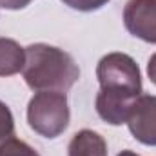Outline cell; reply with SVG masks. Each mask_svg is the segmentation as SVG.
<instances>
[{
	"instance_id": "6",
	"label": "cell",
	"mask_w": 156,
	"mask_h": 156,
	"mask_svg": "<svg viewBox=\"0 0 156 156\" xmlns=\"http://www.w3.org/2000/svg\"><path fill=\"white\" fill-rule=\"evenodd\" d=\"M67 156H107V142L102 134L82 129L69 142Z\"/></svg>"
},
{
	"instance_id": "4",
	"label": "cell",
	"mask_w": 156,
	"mask_h": 156,
	"mask_svg": "<svg viewBox=\"0 0 156 156\" xmlns=\"http://www.w3.org/2000/svg\"><path fill=\"white\" fill-rule=\"evenodd\" d=\"M127 127L131 134L144 145L156 147V96L140 94L127 116Z\"/></svg>"
},
{
	"instance_id": "13",
	"label": "cell",
	"mask_w": 156,
	"mask_h": 156,
	"mask_svg": "<svg viewBox=\"0 0 156 156\" xmlns=\"http://www.w3.org/2000/svg\"><path fill=\"white\" fill-rule=\"evenodd\" d=\"M118 156H140V154H136V153H133V151H129V149H127V151H122Z\"/></svg>"
},
{
	"instance_id": "1",
	"label": "cell",
	"mask_w": 156,
	"mask_h": 156,
	"mask_svg": "<svg viewBox=\"0 0 156 156\" xmlns=\"http://www.w3.org/2000/svg\"><path fill=\"white\" fill-rule=\"evenodd\" d=\"M100 91L96 113L109 125L127 122L134 100L142 94V75L138 64L125 53H109L96 66Z\"/></svg>"
},
{
	"instance_id": "11",
	"label": "cell",
	"mask_w": 156,
	"mask_h": 156,
	"mask_svg": "<svg viewBox=\"0 0 156 156\" xmlns=\"http://www.w3.org/2000/svg\"><path fill=\"white\" fill-rule=\"evenodd\" d=\"M29 2L31 0H0V7L16 11V9H24L26 5H29Z\"/></svg>"
},
{
	"instance_id": "12",
	"label": "cell",
	"mask_w": 156,
	"mask_h": 156,
	"mask_svg": "<svg viewBox=\"0 0 156 156\" xmlns=\"http://www.w3.org/2000/svg\"><path fill=\"white\" fill-rule=\"evenodd\" d=\"M147 75L151 78V82L156 85V53L149 58V62H147Z\"/></svg>"
},
{
	"instance_id": "9",
	"label": "cell",
	"mask_w": 156,
	"mask_h": 156,
	"mask_svg": "<svg viewBox=\"0 0 156 156\" xmlns=\"http://www.w3.org/2000/svg\"><path fill=\"white\" fill-rule=\"evenodd\" d=\"M11 136H15V118L11 109L0 100V145Z\"/></svg>"
},
{
	"instance_id": "5",
	"label": "cell",
	"mask_w": 156,
	"mask_h": 156,
	"mask_svg": "<svg viewBox=\"0 0 156 156\" xmlns=\"http://www.w3.org/2000/svg\"><path fill=\"white\" fill-rule=\"evenodd\" d=\"M125 29L147 44H156V0H129L123 7Z\"/></svg>"
},
{
	"instance_id": "3",
	"label": "cell",
	"mask_w": 156,
	"mask_h": 156,
	"mask_svg": "<svg viewBox=\"0 0 156 156\" xmlns=\"http://www.w3.org/2000/svg\"><path fill=\"white\" fill-rule=\"evenodd\" d=\"M69 104L66 93L38 91L27 104V123L44 138L60 136L69 125Z\"/></svg>"
},
{
	"instance_id": "10",
	"label": "cell",
	"mask_w": 156,
	"mask_h": 156,
	"mask_svg": "<svg viewBox=\"0 0 156 156\" xmlns=\"http://www.w3.org/2000/svg\"><path fill=\"white\" fill-rule=\"evenodd\" d=\"M66 5H69L75 11H82V13H91L96 11L100 7H104L109 0H62Z\"/></svg>"
},
{
	"instance_id": "8",
	"label": "cell",
	"mask_w": 156,
	"mask_h": 156,
	"mask_svg": "<svg viewBox=\"0 0 156 156\" xmlns=\"http://www.w3.org/2000/svg\"><path fill=\"white\" fill-rule=\"evenodd\" d=\"M0 156H40L29 144L11 136L0 145Z\"/></svg>"
},
{
	"instance_id": "2",
	"label": "cell",
	"mask_w": 156,
	"mask_h": 156,
	"mask_svg": "<svg viewBox=\"0 0 156 156\" xmlns=\"http://www.w3.org/2000/svg\"><path fill=\"white\" fill-rule=\"evenodd\" d=\"M22 76L33 91L67 93L80 78L75 58L49 44H31L26 47V64Z\"/></svg>"
},
{
	"instance_id": "7",
	"label": "cell",
	"mask_w": 156,
	"mask_h": 156,
	"mask_svg": "<svg viewBox=\"0 0 156 156\" xmlns=\"http://www.w3.org/2000/svg\"><path fill=\"white\" fill-rule=\"evenodd\" d=\"M26 49L13 38H0V76H13L24 69Z\"/></svg>"
}]
</instances>
